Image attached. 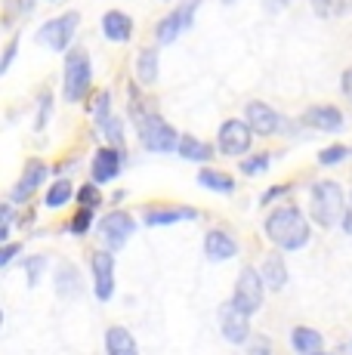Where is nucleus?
<instances>
[{"label": "nucleus", "mask_w": 352, "mask_h": 355, "mask_svg": "<svg viewBox=\"0 0 352 355\" xmlns=\"http://www.w3.org/2000/svg\"><path fill=\"white\" fill-rule=\"evenodd\" d=\"M290 346L300 355H315V352H322L324 337L318 331H313V327H294L290 331Z\"/></svg>", "instance_id": "20"}, {"label": "nucleus", "mask_w": 352, "mask_h": 355, "mask_svg": "<svg viewBox=\"0 0 352 355\" xmlns=\"http://www.w3.org/2000/svg\"><path fill=\"white\" fill-rule=\"evenodd\" d=\"M50 112H53V99L44 93V96H40V108H37V124H35L37 130L46 127V118H50Z\"/></svg>", "instance_id": "36"}, {"label": "nucleus", "mask_w": 352, "mask_h": 355, "mask_svg": "<svg viewBox=\"0 0 352 355\" xmlns=\"http://www.w3.org/2000/svg\"><path fill=\"white\" fill-rule=\"evenodd\" d=\"M182 28H188L186 19H182V12L179 10L170 12L167 19H161V22H158V44H173V40L179 37Z\"/></svg>", "instance_id": "24"}, {"label": "nucleus", "mask_w": 352, "mask_h": 355, "mask_svg": "<svg viewBox=\"0 0 352 355\" xmlns=\"http://www.w3.org/2000/svg\"><path fill=\"white\" fill-rule=\"evenodd\" d=\"M105 352L108 355H139L133 334L127 331V327H121V324L108 327V334H105Z\"/></svg>", "instance_id": "18"}, {"label": "nucleus", "mask_w": 352, "mask_h": 355, "mask_svg": "<svg viewBox=\"0 0 352 355\" xmlns=\"http://www.w3.org/2000/svg\"><path fill=\"white\" fill-rule=\"evenodd\" d=\"M220 327H222V337L229 340V343H247L254 334H250V315L238 309L235 303H226L220 309Z\"/></svg>", "instance_id": "9"}, {"label": "nucleus", "mask_w": 352, "mask_h": 355, "mask_svg": "<svg viewBox=\"0 0 352 355\" xmlns=\"http://www.w3.org/2000/svg\"><path fill=\"white\" fill-rule=\"evenodd\" d=\"M103 133L108 136V142H112V148H118V152H124V121L118 118V114H112V121L103 127Z\"/></svg>", "instance_id": "27"}, {"label": "nucleus", "mask_w": 352, "mask_h": 355, "mask_svg": "<svg viewBox=\"0 0 352 355\" xmlns=\"http://www.w3.org/2000/svg\"><path fill=\"white\" fill-rule=\"evenodd\" d=\"M245 114H247L250 130H254V133H260V136H272L275 130L281 127L279 112H275L272 105H266V102H247Z\"/></svg>", "instance_id": "13"}, {"label": "nucleus", "mask_w": 352, "mask_h": 355, "mask_svg": "<svg viewBox=\"0 0 352 355\" xmlns=\"http://www.w3.org/2000/svg\"><path fill=\"white\" fill-rule=\"evenodd\" d=\"M78 201H80V207H99V201H103V195H99V189L96 186H80V192H78Z\"/></svg>", "instance_id": "35"}, {"label": "nucleus", "mask_w": 352, "mask_h": 355, "mask_svg": "<svg viewBox=\"0 0 352 355\" xmlns=\"http://www.w3.org/2000/svg\"><path fill=\"white\" fill-rule=\"evenodd\" d=\"M127 152H118V148H99L93 155V164H90V173H93V182H112L114 176L121 173V164H124Z\"/></svg>", "instance_id": "12"}, {"label": "nucleus", "mask_w": 352, "mask_h": 355, "mask_svg": "<svg viewBox=\"0 0 352 355\" xmlns=\"http://www.w3.org/2000/svg\"><path fill=\"white\" fill-rule=\"evenodd\" d=\"M16 40H10L6 44V53H3V59H0V71H10V65H12V56H16Z\"/></svg>", "instance_id": "37"}, {"label": "nucleus", "mask_w": 352, "mask_h": 355, "mask_svg": "<svg viewBox=\"0 0 352 355\" xmlns=\"http://www.w3.org/2000/svg\"><path fill=\"white\" fill-rule=\"evenodd\" d=\"M103 34L112 40V44H127V40H130V34H133L130 16H127V12H121V10H108L103 16Z\"/></svg>", "instance_id": "16"}, {"label": "nucleus", "mask_w": 352, "mask_h": 355, "mask_svg": "<svg viewBox=\"0 0 352 355\" xmlns=\"http://www.w3.org/2000/svg\"><path fill=\"white\" fill-rule=\"evenodd\" d=\"M204 254L211 257L213 263H222V259H229V257L238 254V241H235L229 232L211 229V232H207V238H204Z\"/></svg>", "instance_id": "15"}, {"label": "nucleus", "mask_w": 352, "mask_h": 355, "mask_svg": "<svg viewBox=\"0 0 352 355\" xmlns=\"http://www.w3.org/2000/svg\"><path fill=\"white\" fill-rule=\"evenodd\" d=\"M198 216L201 214L192 207H158L146 214V226H170V223H179V220H198Z\"/></svg>", "instance_id": "19"}, {"label": "nucleus", "mask_w": 352, "mask_h": 355, "mask_svg": "<svg viewBox=\"0 0 352 355\" xmlns=\"http://www.w3.org/2000/svg\"><path fill=\"white\" fill-rule=\"evenodd\" d=\"M263 291H266V284H263L260 272L256 269H241L238 282H235V293H232V303L238 306L245 315H254L256 309L263 306Z\"/></svg>", "instance_id": "6"}, {"label": "nucleus", "mask_w": 352, "mask_h": 355, "mask_svg": "<svg viewBox=\"0 0 352 355\" xmlns=\"http://www.w3.org/2000/svg\"><path fill=\"white\" fill-rule=\"evenodd\" d=\"M108 105H112V96H108V93H99L96 102H93V121H96L99 127H105L108 121H112V112H108Z\"/></svg>", "instance_id": "30"}, {"label": "nucleus", "mask_w": 352, "mask_h": 355, "mask_svg": "<svg viewBox=\"0 0 352 355\" xmlns=\"http://www.w3.org/2000/svg\"><path fill=\"white\" fill-rule=\"evenodd\" d=\"M198 182L204 189H211V192H222V195H229L235 189V180L229 173H222V170H213V167H204L198 173Z\"/></svg>", "instance_id": "23"}, {"label": "nucleus", "mask_w": 352, "mask_h": 355, "mask_svg": "<svg viewBox=\"0 0 352 355\" xmlns=\"http://www.w3.org/2000/svg\"><path fill=\"white\" fill-rule=\"evenodd\" d=\"M247 355H272V340L263 337V334H254L247 340Z\"/></svg>", "instance_id": "32"}, {"label": "nucleus", "mask_w": 352, "mask_h": 355, "mask_svg": "<svg viewBox=\"0 0 352 355\" xmlns=\"http://www.w3.org/2000/svg\"><path fill=\"white\" fill-rule=\"evenodd\" d=\"M269 161H272V158H269L266 152H263V155H254V158H245V164H241V170H245L247 176H254V173H263V170L269 167Z\"/></svg>", "instance_id": "34"}, {"label": "nucleus", "mask_w": 352, "mask_h": 355, "mask_svg": "<svg viewBox=\"0 0 352 355\" xmlns=\"http://www.w3.org/2000/svg\"><path fill=\"white\" fill-rule=\"evenodd\" d=\"M80 272L74 269V266L69 263H62L56 269V291H59V297H80Z\"/></svg>", "instance_id": "21"}, {"label": "nucleus", "mask_w": 352, "mask_h": 355, "mask_svg": "<svg viewBox=\"0 0 352 355\" xmlns=\"http://www.w3.org/2000/svg\"><path fill=\"white\" fill-rule=\"evenodd\" d=\"M349 155H352V152H349L346 146H331V148H324V152L318 155V164H322V167H334V164L346 161Z\"/></svg>", "instance_id": "29"}, {"label": "nucleus", "mask_w": 352, "mask_h": 355, "mask_svg": "<svg viewBox=\"0 0 352 355\" xmlns=\"http://www.w3.org/2000/svg\"><path fill=\"white\" fill-rule=\"evenodd\" d=\"M226 3H232V0H226Z\"/></svg>", "instance_id": "44"}, {"label": "nucleus", "mask_w": 352, "mask_h": 355, "mask_svg": "<svg viewBox=\"0 0 352 355\" xmlns=\"http://www.w3.org/2000/svg\"><path fill=\"white\" fill-rule=\"evenodd\" d=\"M346 210H343V189L337 182H315L313 186V220L322 229H331L343 223Z\"/></svg>", "instance_id": "2"}, {"label": "nucleus", "mask_w": 352, "mask_h": 355, "mask_svg": "<svg viewBox=\"0 0 352 355\" xmlns=\"http://www.w3.org/2000/svg\"><path fill=\"white\" fill-rule=\"evenodd\" d=\"M340 87H343V96L352 99V68H346L343 71V78H340Z\"/></svg>", "instance_id": "39"}, {"label": "nucleus", "mask_w": 352, "mask_h": 355, "mask_svg": "<svg viewBox=\"0 0 352 355\" xmlns=\"http://www.w3.org/2000/svg\"><path fill=\"white\" fill-rule=\"evenodd\" d=\"M303 124L313 130H322V133H334V130L343 127V114L337 105H313L303 114Z\"/></svg>", "instance_id": "14"}, {"label": "nucleus", "mask_w": 352, "mask_h": 355, "mask_svg": "<svg viewBox=\"0 0 352 355\" xmlns=\"http://www.w3.org/2000/svg\"><path fill=\"white\" fill-rule=\"evenodd\" d=\"M46 176H50V167H46L44 161H28L25 164V170H22V176H19V182H16V189H12V201H28L31 195L37 192L40 186L46 182Z\"/></svg>", "instance_id": "11"}, {"label": "nucleus", "mask_w": 352, "mask_h": 355, "mask_svg": "<svg viewBox=\"0 0 352 355\" xmlns=\"http://www.w3.org/2000/svg\"><path fill=\"white\" fill-rule=\"evenodd\" d=\"M93 293L96 300H112L114 293V259L108 250H96L93 254Z\"/></svg>", "instance_id": "10"}, {"label": "nucleus", "mask_w": 352, "mask_h": 355, "mask_svg": "<svg viewBox=\"0 0 352 355\" xmlns=\"http://www.w3.org/2000/svg\"><path fill=\"white\" fill-rule=\"evenodd\" d=\"M176 152H179L186 161H201V164L211 158V148H207L201 139H192V136H182V142H179Z\"/></svg>", "instance_id": "25"}, {"label": "nucleus", "mask_w": 352, "mask_h": 355, "mask_svg": "<svg viewBox=\"0 0 352 355\" xmlns=\"http://www.w3.org/2000/svg\"><path fill=\"white\" fill-rule=\"evenodd\" d=\"M71 195H74V189H71V182L69 180H59V182H53L50 189H46V207H62V204H69L71 201Z\"/></svg>", "instance_id": "26"}, {"label": "nucleus", "mask_w": 352, "mask_h": 355, "mask_svg": "<svg viewBox=\"0 0 352 355\" xmlns=\"http://www.w3.org/2000/svg\"><path fill=\"white\" fill-rule=\"evenodd\" d=\"M250 124H245V121L232 118L226 121V124L220 127V136H216V146H220L222 155H245L250 148Z\"/></svg>", "instance_id": "8"}, {"label": "nucleus", "mask_w": 352, "mask_h": 355, "mask_svg": "<svg viewBox=\"0 0 352 355\" xmlns=\"http://www.w3.org/2000/svg\"><path fill=\"white\" fill-rule=\"evenodd\" d=\"M133 229H137V223H133L130 214H121V210H114V214L103 216V220H99V235H103V244H105L108 254L124 248V244L130 241Z\"/></svg>", "instance_id": "7"}, {"label": "nucleus", "mask_w": 352, "mask_h": 355, "mask_svg": "<svg viewBox=\"0 0 352 355\" xmlns=\"http://www.w3.org/2000/svg\"><path fill=\"white\" fill-rule=\"evenodd\" d=\"M343 232H346V235H352V210H346V216H343Z\"/></svg>", "instance_id": "42"}, {"label": "nucleus", "mask_w": 352, "mask_h": 355, "mask_svg": "<svg viewBox=\"0 0 352 355\" xmlns=\"http://www.w3.org/2000/svg\"><path fill=\"white\" fill-rule=\"evenodd\" d=\"M343 6H346V0H313L315 16H322V19H334V16H340Z\"/></svg>", "instance_id": "28"}, {"label": "nucleus", "mask_w": 352, "mask_h": 355, "mask_svg": "<svg viewBox=\"0 0 352 355\" xmlns=\"http://www.w3.org/2000/svg\"><path fill=\"white\" fill-rule=\"evenodd\" d=\"M260 278L269 291H281L288 284V266H284V259L279 254H269L260 266Z\"/></svg>", "instance_id": "17"}, {"label": "nucleus", "mask_w": 352, "mask_h": 355, "mask_svg": "<svg viewBox=\"0 0 352 355\" xmlns=\"http://www.w3.org/2000/svg\"><path fill=\"white\" fill-rule=\"evenodd\" d=\"M284 192H288V186H275V189H269V192L263 195V204H269L272 198H279V195H284Z\"/></svg>", "instance_id": "41"}, {"label": "nucleus", "mask_w": 352, "mask_h": 355, "mask_svg": "<svg viewBox=\"0 0 352 355\" xmlns=\"http://www.w3.org/2000/svg\"><path fill=\"white\" fill-rule=\"evenodd\" d=\"M90 223H93V210H90V207H80V210H78V216L71 220L69 232H71V235H84V232L90 229Z\"/></svg>", "instance_id": "31"}, {"label": "nucleus", "mask_w": 352, "mask_h": 355, "mask_svg": "<svg viewBox=\"0 0 352 355\" xmlns=\"http://www.w3.org/2000/svg\"><path fill=\"white\" fill-rule=\"evenodd\" d=\"M266 235L275 248L300 250L309 241V223L300 214V207H279L266 216Z\"/></svg>", "instance_id": "1"}, {"label": "nucleus", "mask_w": 352, "mask_h": 355, "mask_svg": "<svg viewBox=\"0 0 352 355\" xmlns=\"http://www.w3.org/2000/svg\"><path fill=\"white\" fill-rule=\"evenodd\" d=\"M16 254H19V244H6L3 254H0V266H10L16 259Z\"/></svg>", "instance_id": "38"}, {"label": "nucleus", "mask_w": 352, "mask_h": 355, "mask_svg": "<svg viewBox=\"0 0 352 355\" xmlns=\"http://www.w3.org/2000/svg\"><path fill=\"white\" fill-rule=\"evenodd\" d=\"M44 266H46V259H44V257H28V259H25V269H28V288H37Z\"/></svg>", "instance_id": "33"}, {"label": "nucleus", "mask_w": 352, "mask_h": 355, "mask_svg": "<svg viewBox=\"0 0 352 355\" xmlns=\"http://www.w3.org/2000/svg\"><path fill=\"white\" fill-rule=\"evenodd\" d=\"M90 80H93V71H90V56L87 50H71L69 59H65V99L69 102H80L90 93Z\"/></svg>", "instance_id": "4"}, {"label": "nucleus", "mask_w": 352, "mask_h": 355, "mask_svg": "<svg viewBox=\"0 0 352 355\" xmlns=\"http://www.w3.org/2000/svg\"><path fill=\"white\" fill-rule=\"evenodd\" d=\"M315 355H328V352H315Z\"/></svg>", "instance_id": "43"}, {"label": "nucleus", "mask_w": 352, "mask_h": 355, "mask_svg": "<svg viewBox=\"0 0 352 355\" xmlns=\"http://www.w3.org/2000/svg\"><path fill=\"white\" fill-rule=\"evenodd\" d=\"M137 80L139 84H155L158 80V53L155 50H139V56H137Z\"/></svg>", "instance_id": "22"}, {"label": "nucleus", "mask_w": 352, "mask_h": 355, "mask_svg": "<svg viewBox=\"0 0 352 355\" xmlns=\"http://www.w3.org/2000/svg\"><path fill=\"white\" fill-rule=\"evenodd\" d=\"M78 25H80L78 12H65V16H59V19H50V22H44L37 28V44L50 46V50H69Z\"/></svg>", "instance_id": "5"}, {"label": "nucleus", "mask_w": 352, "mask_h": 355, "mask_svg": "<svg viewBox=\"0 0 352 355\" xmlns=\"http://www.w3.org/2000/svg\"><path fill=\"white\" fill-rule=\"evenodd\" d=\"M137 127H139V139H142V146L148 148V152H158V155H167V152H173V148H179V142H182V136L176 133V130L167 124L161 114H152V112H146L142 118L137 121Z\"/></svg>", "instance_id": "3"}, {"label": "nucleus", "mask_w": 352, "mask_h": 355, "mask_svg": "<svg viewBox=\"0 0 352 355\" xmlns=\"http://www.w3.org/2000/svg\"><path fill=\"white\" fill-rule=\"evenodd\" d=\"M263 6H266L269 12H281L284 6H288V0H263Z\"/></svg>", "instance_id": "40"}]
</instances>
